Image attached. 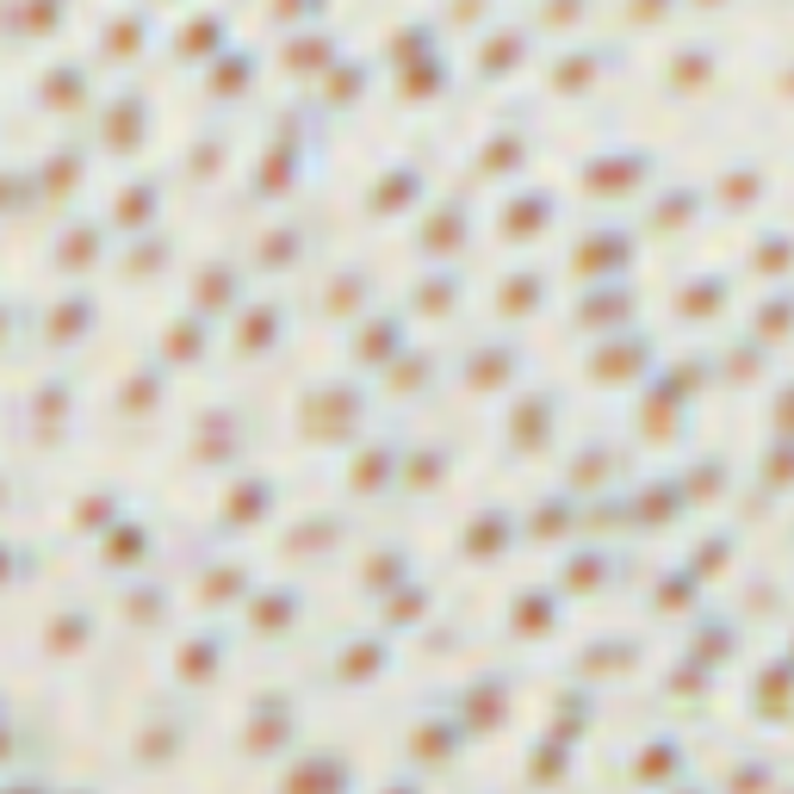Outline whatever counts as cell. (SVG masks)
Instances as JSON below:
<instances>
[{"mask_svg":"<svg viewBox=\"0 0 794 794\" xmlns=\"http://www.w3.org/2000/svg\"><path fill=\"white\" fill-rule=\"evenodd\" d=\"M230 515H261V485H249V490H236V503H230Z\"/></svg>","mask_w":794,"mask_h":794,"instance_id":"obj_25","label":"cell"},{"mask_svg":"<svg viewBox=\"0 0 794 794\" xmlns=\"http://www.w3.org/2000/svg\"><path fill=\"white\" fill-rule=\"evenodd\" d=\"M131 615H137V620H155V615H162V602H155V590H137Z\"/></svg>","mask_w":794,"mask_h":794,"instance_id":"obj_28","label":"cell"},{"mask_svg":"<svg viewBox=\"0 0 794 794\" xmlns=\"http://www.w3.org/2000/svg\"><path fill=\"white\" fill-rule=\"evenodd\" d=\"M596 578H602V565H590V559L571 565V583H596Z\"/></svg>","mask_w":794,"mask_h":794,"instance_id":"obj_30","label":"cell"},{"mask_svg":"<svg viewBox=\"0 0 794 794\" xmlns=\"http://www.w3.org/2000/svg\"><path fill=\"white\" fill-rule=\"evenodd\" d=\"M546 627H553V602H546L541 590H528V596L515 602V633L534 640V633H546Z\"/></svg>","mask_w":794,"mask_h":794,"instance_id":"obj_16","label":"cell"},{"mask_svg":"<svg viewBox=\"0 0 794 794\" xmlns=\"http://www.w3.org/2000/svg\"><path fill=\"white\" fill-rule=\"evenodd\" d=\"M733 652V627H720V620H708V627H696V640H689V659L701 664H720Z\"/></svg>","mask_w":794,"mask_h":794,"instance_id":"obj_15","label":"cell"},{"mask_svg":"<svg viewBox=\"0 0 794 794\" xmlns=\"http://www.w3.org/2000/svg\"><path fill=\"white\" fill-rule=\"evenodd\" d=\"M541 428H546V416H541V410H534V404H528L522 416H515V435H522V441H534Z\"/></svg>","mask_w":794,"mask_h":794,"instance_id":"obj_24","label":"cell"},{"mask_svg":"<svg viewBox=\"0 0 794 794\" xmlns=\"http://www.w3.org/2000/svg\"><path fill=\"white\" fill-rule=\"evenodd\" d=\"M757 714L763 720H789L794 714V659L757 671Z\"/></svg>","mask_w":794,"mask_h":794,"instance_id":"obj_8","label":"cell"},{"mask_svg":"<svg viewBox=\"0 0 794 794\" xmlns=\"http://www.w3.org/2000/svg\"><path fill=\"white\" fill-rule=\"evenodd\" d=\"M689 596H696V583L689 578H664V590H659L664 608H689Z\"/></svg>","mask_w":794,"mask_h":794,"instance_id":"obj_21","label":"cell"},{"mask_svg":"<svg viewBox=\"0 0 794 794\" xmlns=\"http://www.w3.org/2000/svg\"><path fill=\"white\" fill-rule=\"evenodd\" d=\"M386 671V645L379 640H354L342 659H335V683H372Z\"/></svg>","mask_w":794,"mask_h":794,"instance_id":"obj_10","label":"cell"},{"mask_svg":"<svg viewBox=\"0 0 794 794\" xmlns=\"http://www.w3.org/2000/svg\"><path fill=\"white\" fill-rule=\"evenodd\" d=\"M465 546H472L478 559H485V553H497V546H503V522H497V515H485V522H472V534H465Z\"/></svg>","mask_w":794,"mask_h":794,"instance_id":"obj_19","label":"cell"},{"mask_svg":"<svg viewBox=\"0 0 794 794\" xmlns=\"http://www.w3.org/2000/svg\"><path fill=\"white\" fill-rule=\"evenodd\" d=\"M534 528H541V534H559V528H565V509H541V515H534Z\"/></svg>","mask_w":794,"mask_h":794,"instance_id":"obj_29","label":"cell"},{"mask_svg":"<svg viewBox=\"0 0 794 794\" xmlns=\"http://www.w3.org/2000/svg\"><path fill=\"white\" fill-rule=\"evenodd\" d=\"M633 367V348H627V342H620V348H608L602 354V372H627Z\"/></svg>","mask_w":794,"mask_h":794,"instance_id":"obj_26","label":"cell"},{"mask_svg":"<svg viewBox=\"0 0 794 794\" xmlns=\"http://www.w3.org/2000/svg\"><path fill=\"white\" fill-rule=\"evenodd\" d=\"M571 757H578L571 738L541 733L534 745H528V757H522V782L528 789H559V782H571Z\"/></svg>","mask_w":794,"mask_h":794,"instance_id":"obj_6","label":"cell"},{"mask_svg":"<svg viewBox=\"0 0 794 794\" xmlns=\"http://www.w3.org/2000/svg\"><path fill=\"white\" fill-rule=\"evenodd\" d=\"M460 738H465L460 714H423L416 726H410V738H404L410 770H453L460 751H465Z\"/></svg>","mask_w":794,"mask_h":794,"instance_id":"obj_3","label":"cell"},{"mask_svg":"<svg viewBox=\"0 0 794 794\" xmlns=\"http://www.w3.org/2000/svg\"><path fill=\"white\" fill-rule=\"evenodd\" d=\"M789 659H794V652H789Z\"/></svg>","mask_w":794,"mask_h":794,"instance_id":"obj_31","label":"cell"},{"mask_svg":"<svg viewBox=\"0 0 794 794\" xmlns=\"http://www.w3.org/2000/svg\"><path fill=\"white\" fill-rule=\"evenodd\" d=\"M180 757H187V745H180L175 720H150V726H137V738H131V763H137V770H175Z\"/></svg>","mask_w":794,"mask_h":794,"instance_id":"obj_7","label":"cell"},{"mask_svg":"<svg viewBox=\"0 0 794 794\" xmlns=\"http://www.w3.org/2000/svg\"><path fill=\"white\" fill-rule=\"evenodd\" d=\"M416 615H423V590H398L386 608V620H416Z\"/></svg>","mask_w":794,"mask_h":794,"instance_id":"obj_20","label":"cell"},{"mask_svg":"<svg viewBox=\"0 0 794 794\" xmlns=\"http://www.w3.org/2000/svg\"><path fill=\"white\" fill-rule=\"evenodd\" d=\"M81 640H87V620H81V615H62L57 627L44 633V645H50V652H81Z\"/></svg>","mask_w":794,"mask_h":794,"instance_id":"obj_18","label":"cell"},{"mask_svg":"<svg viewBox=\"0 0 794 794\" xmlns=\"http://www.w3.org/2000/svg\"><path fill=\"white\" fill-rule=\"evenodd\" d=\"M292 733H298V714H292L286 696H261L242 720V733H236V757H249V763H268V757H286L292 751Z\"/></svg>","mask_w":794,"mask_h":794,"instance_id":"obj_2","label":"cell"},{"mask_svg":"<svg viewBox=\"0 0 794 794\" xmlns=\"http://www.w3.org/2000/svg\"><path fill=\"white\" fill-rule=\"evenodd\" d=\"M683 775H689V745H677V738H645L627 757V782H640V789H671Z\"/></svg>","mask_w":794,"mask_h":794,"instance_id":"obj_4","label":"cell"},{"mask_svg":"<svg viewBox=\"0 0 794 794\" xmlns=\"http://www.w3.org/2000/svg\"><path fill=\"white\" fill-rule=\"evenodd\" d=\"M360 782V770H354L342 751H330V745H310V751H286V763H280V789L286 794H342Z\"/></svg>","mask_w":794,"mask_h":794,"instance_id":"obj_1","label":"cell"},{"mask_svg":"<svg viewBox=\"0 0 794 794\" xmlns=\"http://www.w3.org/2000/svg\"><path fill=\"white\" fill-rule=\"evenodd\" d=\"M534 292H541L534 280H515V286H509V310H528L534 305Z\"/></svg>","mask_w":794,"mask_h":794,"instance_id":"obj_27","label":"cell"},{"mask_svg":"<svg viewBox=\"0 0 794 794\" xmlns=\"http://www.w3.org/2000/svg\"><path fill=\"white\" fill-rule=\"evenodd\" d=\"M590 720H596V696H590V689H559V701H553V720H546V733H559V738H571V745H578Z\"/></svg>","mask_w":794,"mask_h":794,"instance_id":"obj_9","label":"cell"},{"mask_svg":"<svg viewBox=\"0 0 794 794\" xmlns=\"http://www.w3.org/2000/svg\"><path fill=\"white\" fill-rule=\"evenodd\" d=\"M175 677H180V683H199V689H205V683L217 677V640H187V645H180Z\"/></svg>","mask_w":794,"mask_h":794,"instance_id":"obj_12","label":"cell"},{"mask_svg":"<svg viewBox=\"0 0 794 794\" xmlns=\"http://www.w3.org/2000/svg\"><path fill=\"white\" fill-rule=\"evenodd\" d=\"M509 683L503 677H478V683H465L460 701H453V714H460L465 733H497V726H509Z\"/></svg>","mask_w":794,"mask_h":794,"instance_id":"obj_5","label":"cell"},{"mask_svg":"<svg viewBox=\"0 0 794 794\" xmlns=\"http://www.w3.org/2000/svg\"><path fill=\"white\" fill-rule=\"evenodd\" d=\"M720 782H726V789H770V782H782V770H775L770 757H733V763L720 770Z\"/></svg>","mask_w":794,"mask_h":794,"instance_id":"obj_13","label":"cell"},{"mask_svg":"<svg viewBox=\"0 0 794 794\" xmlns=\"http://www.w3.org/2000/svg\"><path fill=\"white\" fill-rule=\"evenodd\" d=\"M404 199H410V175L379 180V212H391V205H404Z\"/></svg>","mask_w":794,"mask_h":794,"instance_id":"obj_22","label":"cell"},{"mask_svg":"<svg viewBox=\"0 0 794 794\" xmlns=\"http://www.w3.org/2000/svg\"><path fill=\"white\" fill-rule=\"evenodd\" d=\"M236 571H212V578H205V602H230V590H236Z\"/></svg>","mask_w":794,"mask_h":794,"instance_id":"obj_23","label":"cell"},{"mask_svg":"<svg viewBox=\"0 0 794 794\" xmlns=\"http://www.w3.org/2000/svg\"><path fill=\"white\" fill-rule=\"evenodd\" d=\"M664 689H671L677 701H701V696H708V664H701V659H683L677 671L664 677Z\"/></svg>","mask_w":794,"mask_h":794,"instance_id":"obj_14","label":"cell"},{"mask_svg":"<svg viewBox=\"0 0 794 794\" xmlns=\"http://www.w3.org/2000/svg\"><path fill=\"white\" fill-rule=\"evenodd\" d=\"M286 620H292V596H286V590H273V596L254 602V627H261V633H280Z\"/></svg>","mask_w":794,"mask_h":794,"instance_id":"obj_17","label":"cell"},{"mask_svg":"<svg viewBox=\"0 0 794 794\" xmlns=\"http://www.w3.org/2000/svg\"><path fill=\"white\" fill-rule=\"evenodd\" d=\"M633 659H640V652L627 640H602V645H590L578 664H583V677H620V671H633Z\"/></svg>","mask_w":794,"mask_h":794,"instance_id":"obj_11","label":"cell"}]
</instances>
